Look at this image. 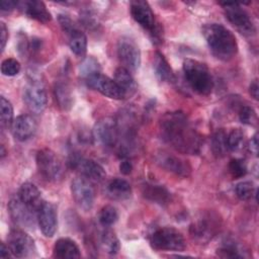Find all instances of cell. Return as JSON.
Wrapping results in <instances>:
<instances>
[{"instance_id": "30bf717a", "label": "cell", "mask_w": 259, "mask_h": 259, "mask_svg": "<svg viewBox=\"0 0 259 259\" xmlns=\"http://www.w3.org/2000/svg\"><path fill=\"white\" fill-rule=\"evenodd\" d=\"M71 193L76 204L84 211H89L95 200V189L92 181L80 176L71 182Z\"/></svg>"}, {"instance_id": "ac0fdd59", "label": "cell", "mask_w": 259, "mask_h": 259, "mask_svg": "<svg viewBox=\"0 0 259 259\" xmlns=\"http://www.w3.org/2000/svg\"><path fill=\"white\" fill-rule=\"evenodd\" d=\"M36 221L44 236L53 237L58 228V214L55 205L44 201L37 210Z\"/></svg>"}, {"instance_id": "9a60e30c", "label": "cell", "mask_w": 259, "mask_h": 259, "mask_svg": "<svg viewBox=\"0 0 259 259\" xmlns=\"http://www.w3.org/2000/svg\"><path fill=\"white\" fill-rule=\"evenodd\" d=\"M85 82L90 88L97 90L102 95L108 98L115 100H121L126 98L125 94L119 88L114 79H111L106 75H103L101 72L86 79Z\"/></svg>"}, {"instance_id": "603a6c76", "label": "cell", "mask_w": 259, "mask_h": 259, "mask_svg": "<svg viewBox=\"0 0 259 259\" xmlns=\"http://www.w3.org/2000/svg\"><path fill=\"white\" fill-rule=\"evenodd\" d=\"M53 256L59 259L80 258L81 253L75 241L70 238H60L54 245Z\"/></svg>"}, {"instance_id": "836d02e7", "label": "cell", "mask_w": 259, "mask_h": 259, "mask_svg": "<svg viewBox=\"0 0 259 259\" xmlns=\"http://www.w3.org/2000/svg\"><path fill=\"white\" fill-rule=\"evenodd\" d=\"M245 145V134L241 128H233L228 134V147L232 152H238Z\"/></svg>"}, {"instance_id": "f6af8a7d", "label": "cell", "mask_w": 259, "mask_h": 259, "mask_svg": "<svg viewBox=\"0 0 259 259\" xmlns=\"http://www.w3.org/2000/svg\"><path fill=\"white\" fill-rule=\"evenodd\" d=\"M17 7V2L16 1H1L0 3V8L1 11H11L14 8Z\"/></svg>"}, {"instance_id": "5b68a950", "label": "cell", "mask_w": 259, "mask_h": 259, "mask_svg": "<svg viewBox=\"0 0 259 259\" xmlns=\"http://www.w3.org/2000/svg\"><path fill=\"white\" fill-rule=\"evenodd\" d=\"M221 228V219L212 211L202 212L190 226L189 233L193 241L198 244L209 242Z\"/></svg>"}, {"instance_id": "bcb514c9", "label": "cell", "mask_w": 259, "mask_h": 259, "mask_svg": "<svg viewBox=\"0 0 259 259\" xmlns=\"http://www.w3.org/2000/svg\"><path fill=\"white\" fill-rule=\"evenodd\" d=\"M258 92H259V86H258V81L254 80L250 86H249V93L254 99H258Z\"/></svg>"}, {"instance_id": "f546056e", "label": "cell", "mask_w": 259, "mask_h": 259, "mask_svg": "<svg viewBox=\"0 0 259 259\" xmlns=\"http://www.w3.org/2000/svg\"><path fill=\"white\" fill-rule=\"evenodd\" d=\"M211 151L218 158H223L229 151L228 134L224 128L218 130L211 137Z\"/></svg>"}, {"instance_id": "7402d4cb", "label": "cell", "mask_w": 259, "mask_h": 259, "mask_svg": "<svg viewBox=\"0 0 259 259\" xmlns=\"http://www.w3.org/2000/svg\"><path fill=\"white\" fill-rule=\"evenodd\" d=\"M17 196L22 202H24L27 206L33 209L36 213L39 206L44 202L39 189L30 182H24L23 184H21Z\"/></svg>"}, {"instance_id": "8fae6325", "label": "cell", "mask_w": 259, "mask_h": 259, "mask_svg": "<svg viewBox=\"0 0 259 259\" xmlns=\"http://www.w3.org/2000/svg\"><path fill=\"white\" fill-rule=\"evenodd\" d=\"M69 166L78 171L81 176L94 182H101L105 179L106 173L103 167L94 160L82 157L77 154H72L68 160Z\"/></svg>"}, {"instance_id": "8992f818", "label": "cell", "mask_w": 259, "mask_h": 259, "mask_svg": "<svg viewBox=\"0 0 259 259\" xmlns=\"http://www.w3.org/2000/svg\"><path fill=\"white\" fill-rule=\"evenodd\" d=\"M150 244L155 250L162 251H183L186 242L183 235L172 227H163L154 231L150 238Z\"/></svg>"}, {"instance_id": "1f68e13d", "label": "cell", "mask_w": 259, "mask_h": 259, "mask_svg": "<svg viewBox=\"0 0 259 259\" xmlns=\"http://www.w3.org/2000/svg\"><path fill=\"white\" fill-rule=\"evenodd\" d=\"M100 72H101V67L99 62L94 57H91V56L85 58L79 66V74L84 80Z\"/></svg>"}, {"instance_id": "52a82bcc", "label": "cell", "mask_w": 259, "mask_h": 259, "mask_svg": "<svg viewBox=\"0 0 259 259\" xmlns=\"http://www.w3.org/2000/svg\"><path fill=\"white\" fill-rule=\"evenodd\" d=\"M36 167L39 174L48 181L57 182L64 175V167L54 151L44 148L36 153Z\"/></svg>"}, {"instance_id": "4316f807", "label": "cell", "mask_w": 259, "mask_h": 259, "mask_svg": "<svg viewBox=\"0 0 259 259\" xmlns=\"http://www.w3.org/2000/svg\"><path fill=\"white\" fill-rule=\"evenodd\" d=\"M54 94L58 106L63 110H69L73 105V94L68 83L58 81L54 87Z\"/></svg>"}, {"instance_id": "b9f144b4", "label": "cell", "mask_w": 259, "mask_h": 259, "mask_svg": "<svg viewBox=\"0 0 259 259\" xmlns=\"http://www.w3.org/2000/svg\"><path fill=\"white\" fill-rule=\"evenodd\" d=\"M8 40V29L3 21L0 22V41H1V52L4 51L6 42Z\"/></svg>"}, {"instance_id": "3957f363", "label": "cell", "mask_w": 259, "mask_h": 259, "mask_svg": "<svg viewBox=\"0 0 259 259\" xmlns=\"http://www.w3.org/2000/svg\"><path fill=\"white\" fill-rule=\"evenodd\" d=\"M183 74L190 88L200 95L212 91L213 80L207 66L197 60L186 59L183 62Z\"/></svg>"}, {"instance_id": "277c9868", "label": "cell", "mask_w": 259, "mask_h": 259, "mask_svg": "<svg viewBox=\"0 0 259 259\" xmlns=\"http://www.w3.org/2000/svg\"><path fill=\"white\" fill-rule=\"evenodd\" d=\"M130 9L134 20L148 31L152 42L156 46L161 45L164 39L163 26L156 20L149 3L141 0L132 1Z\"/></svg>"}, {"instance_id": "cb8c5ba5", "label": "cell", "mask_w": 259, "mask_h": 259, "mask_svg": "<svg viewBox=\"0 0 259 259\" xmlns=\"http://www.w3.org/2000/svg\"><path fill=\"white\" fill-rule=\"evenodd\" d=\"M153 68L156 77L161 82H174L176 81L175 74L170 67L168 61L164 55L160 52H156L153 60Z\"/></svg>"}, {"instance_id": "ee69618b", "label": "cell", "mask_w": 259, "mask_h": 259, "mask_svg": "<svg viewBox=\"0 0 259 259\" xmlns=\"http://www.w3.org/2000/svg\"><path fill=\"white\" fill-rule=\"evenodd\" d=\"M119 171L123 175L131 174L132 171H133V164H132V162L128 161V160H123L122 162H120V164H119Z\"/></svg>"}, {"instance_id": "7a4b0ae2", "label": "cell", "mask_w": 259, "mask_h": 259, "mask_svg": "<svg viewBox=\"0 0 259 259\" xmlns=\"http://www.w3.org/2000/svg\"><path fill=\"white\" fill-rule=\"evenodd\" d=\"M202 34L211 54L219 60L228 62L238 52L236 36L220 23H208L202 27Z\"/></svg>"}, {"instance_id": "d4e9b609", "label": "cell", "mask_w": 259, "mask_h": 259, "mask_svg": "<svg viewBox=\"0 0 259 259\" xmlns=\"http://www.w3.org/2000/svg\"><path fill=\"white\" fill-rule=\"evenodd\" d=\"M106 193L111 199L123 200L132 195L131 184L121 178H114L106 185Z\"/></svg>"}, {"instance_id": "7bdbcfd3", "label": "cell", "mask_w": 259, "mask_h": 259, "mask_svg": "<svg viewBox=\"0 0 259 259\" xmlns=\"http://www.w3.org/2000/svg\"><path fill=\"white\" fill-rule=\"evenodd\" d=\"M248 149L251 154H253L254 156H257L258 154V134L257 133L249 141Z\"/></svg>"}, {"instance_id": "83f0119b", "label": "cell", "mask_w": 259, "mask_h": 259, "mask_svg": "<svg viewBox=\"0 0 259 259\" xmlns=\"http://www.w3.org/2000/svg\"><path fill=\"white\" fill-rule=\"evenodd\" d=\"M71 51L78 57H83L87 51V36L77 26L67 33Z\"/></svg>"}, {"instance_id": "e575fe53", "label": "cell", "mask_w": 259, "mask_h": 259, "mask_svg": "<svg viewBox=\"0 0 259 259\" xmlns=\"http://www.w3.org/2000/svg\"><path fill=\"white\" fill-rule=\"evenodd\" d=\"M235 192L239 199L247 201L256 195V187L252 181H242L236 185Z\"/></svg>"}, {"instance_id": "9c48e42d", "label": "cell", "mask_w": 259, "mask_h": 259, "mask_svg": "<svg viewBox=\"0 0 259 259\" xmlns=\"http://www.w3.org/2000/svg\"><path fill=\"white\" fill-rule=\"evenodd\" d=\"M223 6L225 15L232 25L236 27L244 35H253L256 32V27L250 18L248 12L243 9L238 3H220Z\"/></svg>"}, {"instance_id": "7c38bea8", "label": "cell", "mask_w": 259, "mask_h": 259, "mask_svg": "<svg viewBox=\"0 0 259 259\" xmlns=\"http://www.w3.org/2000/svg\"><path fill=\"white\" fill-rule=\"evenodd\" d=\"M93 137L105 147H114L119 141L117 121L110 116L101 117L94 125Z\"/></svg>"}, {"instance_id": "484cf974", "label": "cell", "mask_w": 259, "mask_h": 259, "mask_svg": "<svg viewBox=\"0 0 259 259\" xmlns=\"http://www.w3.org/2000/svg\"><path fill=\"white\" fill-rule=\"evenodd\" d=\"M114 81L117 83L119 88L123 91L126 97L132 96L136 93L138 86L137 83L131 74V72L123 68V67H118L114 71Z\"/></svg>"}, {"instance_id": "4fadbf2b", "label": "cell", "mask_w": 259, "mask_h": 259, "mask_svg": "<svg viewBox=\"0 0 259 259\" xmlns=\"http://www.w3.org/2000/svg\"><path fill=\"white\" fill-rule=\"evenodd\" d=\"M23 101L32 112H42L48 103V94L44 84L38 80L29 81L23 90Z\"/></svg>"}, {"instance_id": "60d3db41", "label": "cell", "mask_w": 259, "mask_h": 259, "mask_svg": "<svg viewBox=\"0 0 259 259\" xmlns=\"http://www.w3.org/2000/svg\"><path fill=\"white\" fill-rule=\"evenodd\" d=\"M58 20H59V23H60V26L62 28V30L67 34L69 31H71L73 28L76 27V25L74 24V22L72 21V19L67 16V15H63V14H60L59 17H58Z\"/></svg>"}, {"instance_id": "2e32d148", "label": "cell", "mask_w": 259, "mask_h": 259, "mask_svg": "<svg viewBox=\"0 0 259 259\" xmlns=\"http://www.w3.org/2000/svg\"><path fill=\"white\" fill-rule=\"evenodd\" d=\"M8 212L16 225L28 230L33 229L36 212L22 202L18 196L10 199L8 203Z\"/></svg>"}, {"instance_id": "ab89813d", "label": "cell", "mask_w": 259, "mask_h": 259, "mask_svg": "<svg viewBox=\"0 0 259 259\" xmlns=\"http://www.w3.org/2000/svg\"><path fill=\"white\" fill-rule=\"evenodd\" d=\"M80 22L88 29H92L97 26V18L95 14L88 9L82 10L80 12Z\"/></svg>"}, {"instance_id": "d6a6232c", "label": "cell", "mask_w": 259, "mask_h": 259, "mask_svg": "<svg viewBox=\"0 0 259 259\" xmlns=\"http://www.w3.org/2000/svg\"><path fill=\"white\" fill-rule=\"evenodd\" d=\"M118 220V212L117 209L110 204L103 206L98 214V221L101 226L108 228L114 225Z\"/></svg>"}, {"instance_id": "5bb4252c", "label": "cell", "mask_w": 259, "mask_h": 259, "mask_svg": "<svg viewBox=\"0 0 259 259\" xmlns=\"http://www.w3.org/2000/svg\"><path fill=\"white\" fill-rule=\"evenodd\" d=\"M117 57L122 67L136 72L141 65V52L138 45L130 37H121L117 42Z\"/></svg>"}, {"instance_id": "4dcf8cb0", "label": "cell", "mask_w": 259, "mask_h": 259, "mask_svg": "<svg viewBox=\"0 0 259 259\" xmlns=\"http://www.w3.org/2000/svg\"><path fill=\"white\" fill-rule=\"evenodd\" d=\"M100 246L102 248V250L109 254V255H115L118 253L119 248H120V244H119V240L116 237L115 233L111 230H104L101 233L100 236Z\"/></svg>"}, {"instance_id": "d590c367", "label": "cell", "mask_w": 259, "mask_h": 259, "mask_svg": "<svg viewBox=\"0 0 259 259\" xmlns=\"http://www.w3.org/2000/svg\"><path fill=\"white\" fill-rule=\"evenodd\" d=\"M0 110H1V126L8 127L13 122V107L11 102L4 96L0 98Z\"/></svg>"}, {"instance_id": "ffe728a7", "label": "cell", "mask_w": 259, "mask_h": 259, "mask_svg": "<svg viewBox=\"0 0 259 259\" xmlns=\"http://www.w3.org/2000/svg\"><path fill=\"white\" fill-rule=\"evenodd\" d=\"M17 7L29 18H32L38 22L47 23L51 21L52 15L47 9L42 1L37 0H24L17 2Z\"/></svg>"}, {"instance_id": "ba28073f", "label": "cell", "mask_w": 259, "mask_h": 259, "mask_svg": "<svg viewBox=\"0 0 259 259\" xmlns=\"http://www.w3.org/2000/svg\"><path fill=\"white\" fill-rule=\"evenodd\" d=\"M7 243L14 257L30 258L36 255L34 240L23 230L12 229L7 236Z\"/></svg>"}, {"instance_id": "e0dca14e", "label": "cell", "mask_w": 259, "mask_h": 259, "mask_svg": "<svg viewBox=\"0 0 259 259\" xmlns=\"http://www.w3.org/2000/svg\"><path fill=\"white\" fill-rule=\"evenodd\" d=\"M156 163L168 172L180 177H188L191 174V166L188 161L167 152H160L155 157Z\"/></svg>"}, {"instance_id": "44dd1931", "label": "cell", "mask_w": 259, "mask_h": 259, "mask_svg": "<svg viewBox=\"0 0 259 259\" xmlns=\"http://www.w3.org/2000/svg\"><path fill=\"white\" fill-rule=\"evenodd\" d=\"M143 196L157 204L167 205L171 201L170 191L163 185L155 183H144L142 187Z\"/></svg>"}, {"instance_id": "f35d334b", "label": "cell", "mask_w": 259, "mask_h": 259, "mask_svg": "<svg viewBox=\"0 0 259 259\" xmlns=\"http://www.w3.org/2000/svg\"><path fill=\"white\" fill-rule=\"evenodd\" d=\"M239 119L243 124L254 125L257 121L256 111L251 106H242L239 111Z\"/></svg>"}, {"instance_id": "8d00e7d4", "label": "cell", "mask_w": 259, "mask_h": 259, "mask_svg": "<svg viewBox=\"0 0 259 259\" xmlns=\"http://www.w3.org/2000/svg\"><path fill=\"white\" fill-rule=\"evenodd\" d=\"M20 69H21L20 63L13 58L5 59L1 63V73L4 76H8V77L15 76L20 72Z\"/></svg>"}, {"instance_id": "7dc6e473", "label": "cell", "mask_w": 259, "mask_h": 259, "mask_svg": "<svg viewBox=\"0 0 259 259\" xmlns=\"http://www.w3.org/2000/svg\"><path fill=\"white\" fill-rule=\"evenodd\" d=\"M11 251L8 247V245H5L4 243H1V247H0V257L2 258H9L11 257Z\"/></svg>"}, {"instance_id": "74e56055", "label": "cell", "mask_w": 259, "mask_h": 259, "mask_svg": "<svg viewBox=\"0 0 259 259\" xmlns=\"http://www.w3.org/2000/svg\"><path fill=\"white\" fill-rule=\"evenodd\" d=\"M229 172L233 178H241L247 173V165L242 159H232L229 163Z\"/></svg>"}, {"instance_id": "6da1fadb", "label": "cell", "mask_w": 259, "mask_h": 259, "mask_svg": "<svg viewBox=\"0 0 259 259\" xmlns=\"http://www.w3.org/2000/svg\"><path fill=\"white\" fill-rule=\"evenodd\" d=\"M159 130L162 140L182 154L200 153L203 140L182 111L166 112L160 118Z\"/></svg>"}, {"instance_id": "f1b7e54d", "label": "cell", "mask_w": 259, "mask_h": 259, "mask_svg": "<svg viewBox=\"0 0 259 259\" xmlns=\"http://www.w3.org/2000/svg\"><path fill=\"white\" fill-rule=\"evenodd\" d=\"M217 254L222 258H248L247 251L235 241L223 242L222 246L218 249Z\"/></svg>"}, {"instance_id": "c3c4849f", "label": "cell", "mask_w": 259, "mask_h": 259, "mask_svg": "<svg viewBox=\"0 0 259 259\" xmlns=\"http://www.w3.org/2000/svg\"><path fill=\"white\" fill-rule=\"evenodd\" d=\"M5 156V150H4V147L3 145L1 146V157H4Z\"/></svg>"}, {"instance_id": "d6986e66", "label": "cell", "mask_w": 259, "mask_h": 259, "mask_svg": "<svg viewBox=\"0 0 259 259\" xmlns=\"http://www.w3.org/2000/svg\"><path fill=\"white\" fill-rule=\"evenodd\" d=\"M11 128L16 140L25 142L34 136L37 128V122L32 115L20 114L13 120Z\"/></svg>"}]
</instances>
